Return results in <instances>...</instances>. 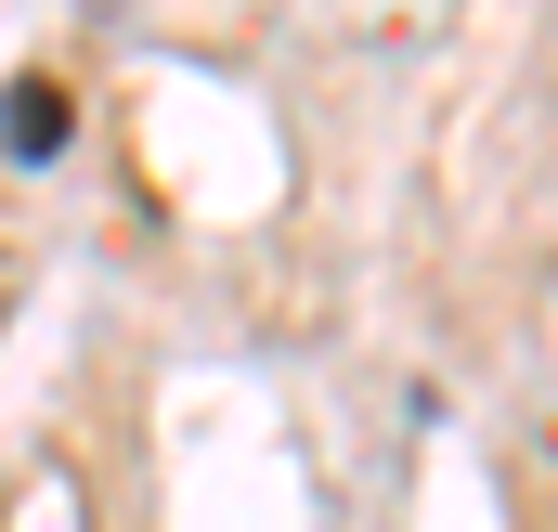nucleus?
<instances>
[{
	"label": "nucleus",
	"instance_id": "f257e3e1",
	"mask_svg": "<svg viewBox=\"0 0 558 532\" xmlns=\"http://www.w3.org/2000/svg\"><path fill=\"white\" fill-rule=\"evenodd\" d=\"M65 131H78V92L26 65V78L0 92V156H13V169H52V156H65Z\"/></svg>",
	"mask_w": 558,
	"mask_h": 532
}]
</instances>
